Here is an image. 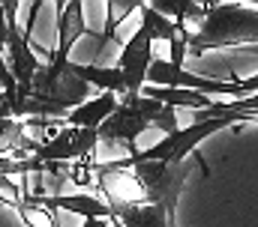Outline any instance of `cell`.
Wrapping results in <instances>:
<instances>
[{
    "label": "cell",
    "instance_id": "cell-1",
    "mask_svg": "<svg viewBox=\"0 0 258 227\" xmlns=\"http://www.w3.org/2000/svg\"><path fill=\"white\" fill-rule=\"evenodd\" d=\"M183 42L192 54L258 42V9L243 3H204L201 24L183 33Z\"/></svg>",
    "mask_w": 258,
    "mask_h": 227
},
{
    "label": "cell",
    "instance_id": "cell-2",
    "mask_svg": "<svg viewBox=\"0 0 258 227\" xmlns=\"http://www.w3.org/2000/svg\"><path fill=\"white\" fill-rule=\"evenodd\" d=\"M150 126L159 129V132H165V135H174L177 132V111L138 93V96H123L117 102L114 113L96 129V135H99V141H120V144H126L129 153L135 156L138 153L135 141Z\"/></svg>",
    "mask_w": 258,
    "mask_h": 227
},
{
    "label": "cell",
    "instance_id": "cell-3",
    "mask_svg": "<svg viewBox=\"0 0 258 227\" xmlns=\"http://www.w3.org/2000/svg\"><path fill=\"white\" fill-rule=\"evenodd\" d=\"M69 63H72V60H66V63H60V60L42 63V66L36 69L33 81H30V93H33L36 99H45V102L63 108V111H72V108L84 105L87 96H90V87H87L81 78L72 75Z\"/></svg>",
    "mask_w": 258,
    "mask_h": 227
},
{
    "label": "cell",
    "instance_id": "cell-4",
    "mask_svg": "<svg viewBox=\"0 0 258 227\" xmlns=\"http://www.w3.org/2000/svg\"><path fill=\"white\" fill-rule=\"evenodd\" d=\"M228 126H234V123H231V120H201V123H192V126H186V129H177L174 135H165L159 144H153L150 150L135 153V156H129V159H132V162H162V165L186 162V159H192L195 147H198L201 141H207L213 132H222V129H228Z\"/></svg>",
    "mask_w": 258,
    "mask_h": 227
},
{
    "label": "cell",
    "instance_id": "cell-5",
    "mask_svg": "<svg viewBox=\"0 0 258 227\" xmlns=\"http://www.w3.org/2000/svg\"><path fill=\"white\" fill-rule=\"evenodd\" d=\"M99 135L93 129H75V126H60L30 159L42 165H81L96 153Z\"/></svg>",
    "mask_w": 258,
    "mask_h": 227
},
{
    "label": "cell",
    "instance_id": "cell-6",
    "mask_svg": "<svg viewBox=\"0 0 258 227\" xmlns=\"http://www.w3.org/2000/svg\"><path fill=\"white\" fill-rule=\"evenodd\" d=\"M150 63H153V36H150V30L144 24H138V30L123 42L120 60H117V69H120V75L126 81V96L141 93Z\"/></svg>",
    "mask_w": 258,
    "mask_h": 227
},
{
    "label": "cell",
    "instance_id": "cell-7",
    "mask_svg": "<svg viewBox=\"0 0 258 227\" xmlns=\"http://www.w3.org/2000/svg\"><path fill=\"white\" fill-rule=\"evenodd\" d=\"M90 27L84 21V3L81 0H69V3H57V48L48 54V60H69V51L75 45V39L87 36Z\"/></svg>",
    "mask_w": 258,
    "mask_h": 227
},
{
    "label": "cell",
    "instance_id": "cell-8",
    "mask_svg": "<svg viewBox=\"0 0 258 227\" xmlns=\"http://www.w3.org/2000/svg\"><path fill=\"white\" fill-rule=\"evenodd\" d=\"M27 194V191H24ZM30 197V194H27ZM33 203L39 206H48V209H66V212H75L81 218H102L108 221L111 218V209L105 200L93 197V194H57V197H30Z\"/></svg>",
    "mask_w": 258,
    "mask_h": 227
},
{
    "label": "cell",
    "instance_id": "cell-9",
    "mask_svg": "<svg viewBox=\"0 0 258 227\" xmlns=\"http://www.w3.org/2000/svg\"><path fill=\"white\" fill-rule=\"evenodd\" d=\"M72 75L81 78L87 87H99L102 93H111L117 99L126 96V81L117 66H102V63H69Z\"/></svg>",
    "mask_w": 258,
    "mask_h": 227
},
{
    "label": "cell",
    "instance_id": "cell-10",
    "mask_svg": "<svg viewBox=\"0 0 258 227\" xmlns=\"http://www.w3.org/2000/svg\"><path fill=\"white\" fill-rule=\"evenodd\" d=\"M117 96H111V93H99L96 99H87L84 105H78V108H72V111L66 113V126H75V129H99L111 113L117 108Z\"/></svg>",
    "mask_w": 258,
    "mask_h": 227
},
{
    "label": "cell",
    "instance_id": "cell-11",
    "mask_svg": "<svg viewBox=\"0 0 258 227\" xmlns=\"http://www.w3.org/2000/svg\"><path fill=\"white\" fill-rule=\"evenodd\" d=\"M141 96L156 99V102H162L168 108H192V111H204L213 102L210 96H201L195 90H183V87H150V84L141 87Z\"/></svg>",
    "mask_w": 258,
    "mask_h": 227
},
{
    "label": "cell",
    "instance_id": "cell-12",
    "mask_svg": "<svg viewBox=\"0 0 258 227\" xmlns=\"http://www.w3.org/2000/svg\"><path fill=\"white\" fill-rule=\"evenodd\" d=\"M177 212H168L159 203H147V206H126V209H111V218H117L123 227H165L168 218Z\"/></svg>",
    "mask_w": 258,
    "mask_h": 227
},
{
    "label": "cell",
    "instance_id": "cell-13",
    "mask_svg": "<svg viewBox=\"0 0 258 227\" xmlns=\"http://www.w3.org/2000/svg\"><path fill=\"white\" fill-rule=\"evenodd\" d=\"M15 212H18V218H21L27 227H63L57 209H48V206L33 203L24 191H21V200L15 203Z\"/></svg>",
    "mask_w": 258,
    "mask_h": 227
},
{
    "label": "cell",
    "instance_id": "cell-14",
    "mask_svg": "<svg viewBox=\"0 0 258 227\" xmlns=\"http://www.w3.org/2000/svg\"><path fill=\"white\" fill-rule=\"evenodd\" d=\"M138 12H141V24L150 30L153 42H156V39H162V42H168V45H171V42L180 36V27H174V21H168L165 15L153 12V9H150V3H138Z\"/></svg>",
    "mask_w": 258,
    "mask_h": 227
},
{
    "label": "cell",
    "instance_id": "cell-15",
    "mask_svg": "<svg viewBox=\"0 0 258 227\" xmlns=\"http://www.w3.org/2000/svg\"><path fill=\"white\" fill-rule=\"evenodd\" d=\"M18 200H21V188H18V182H12L9 176H0V203H6V206L15 209Z\"/></svg>",
    "mask_w": 258,
    "mask_h": 227
},
{
    "label": "cell",
    "instance_id": "cell-16",
    "mask_svg": "<svg viewBox=\"0 0 258 227\" xmlns=\"http://www.w3.org/2000/svg\"><path fill=\"white\" fill-rule=\"evenodd\" d=\"M18 84L12 81V75H9V66H6V57L0 51V93H9V90H15Z\"/></svg>",
    "mask_w": 258,
    "mask_h": 227
},
{
    "label": "cell",
    "instance_id": "cell-17",
    "mask_svg": "<svg viewBox=\"0 0 258 227\" xmlns=\"http://www.w3.org/2000/svg\"><path fill=\"white\" fill-rule=\"evenodd\" d=\"M6 45V15H3V3H0V51Z\"/></svg>",
    "mask_w": 258,
    "mask_h": 227
},
{
    "label": "cell",
    "instance_id": "cell-18",
    "mask_svg": "<svg viewBox=\"0 0 258 227\" xmlns=\"http://www.w3.org/2000/svg\"><path fill=\"white\" fill-rule=\"evenodd\" d=\"M0 117L6 120V105H3V96H0Z\"/></svg>",
    "mask_w": 258,
    "mask_h": 227
},
{
    "label": "cell",
    "instance_id": "cell-19",
    "mask_svg": "<svg viewBox=\"0 0 258 227\" xmlns=\"http://www.w3.org/2000/svg\"><path fill=\"white\" fill-rule=\"evenodd\" d=\"M165 227H177V215H171V218H168V224Z\"/></svg>",
    "mask_w": 258,
    "mask_h": 227
},
{
    "label": "cell",
    "instance_id": "cell-20",
    "mask_svg": "<svg viewBox=\"0 0 258 227\" xmlns=\"http://www.w3.org/2000/svg\"><path fill=\"white\" fill-rule=\"evenodd\" d=\"M108 227H123V224H120L117 218H108Z\"/></svg>",
    "mask_w": 258,
    "mask_h": 227
}]
</instances>
